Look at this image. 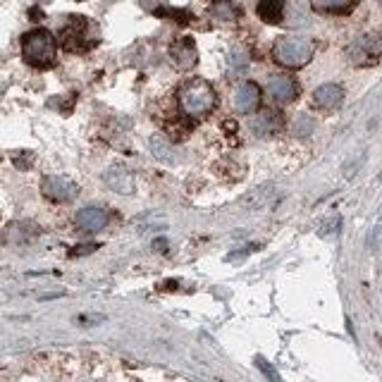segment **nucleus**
<instances>
[{"label":"nucleus","mask_w":382,"mask_h":382,"mask_svg":"<svg viewBox=\"0 0 382 382\" xmlns=\"http://www.w3.org/2000/svg\"><path fill=\"white\" fill-rule=\"evenodd\" d=\"M215 89L205 79H191L179 89V106L189 117H203L215 108Z\"/></svg>","instance_id":"1"},{"label":"nucleus","mask_w":382,"mask_h":382,"mask_svg":"<svg viewBox=\"0 0 382 382\" xmlns=\"http://www.w3.org/2000/svg\"><path fill=\"white\" fill-rule=\"evenodd\" d=\"M315 44L306 36H280L272 46V58L282 65V68L296 70L304 68L308 60L313 58Z\"/></svg>","instance_id":"2"},{"label":"nucleus","mask_w":382,"mask_h":382,"mask_svg":"<svg viewBox=\"0 0 382 382\" xmlns=\"http://www.w3.org/2000/svg\"><path fill=\"white\" fill-rule=\"evenodd\" d=\"M22 56L34 68H48L56 58V39L46 29H34L24 34L22 39Z\"/></svg>","instance_id":"3"},{"label":"nucleus","mask_w":382,"mask_h":382,"mask_svg":"<svg viewBox=\"0 0 382 382\" xmlns=\"http://www.w3.org/2000/svg\"><path fill=\"white\" fill-rule=\"evenodd\" d=\"M41 191L46 193L51 201H58V203H65V201H72L77 196V184L63 174H48L41 182Z\"/></svg>","instance_id":"4"},{"label":"nucleus","mask_w":382,"mask_h":382,"mask_svg":"<svg viewBox=\"0 0 382 382\" xmlns=\"http://www.w3.org/2000/svg\"><path fill=\"white\" fill-rule=\"evenodd\" d=\"M349 58L359 65H366L368 60L382 58V32L368 34L356 41V44L349 48Z\"/></svg>","instance_id":"5"},{"label":"nucleus","mask_w":382,"mask_h":382,"mask_svg":"<svg viewBox=\"0 0 382 382\" xmlns=\"http://www.w3.org/2000/svg\"><path fill=\"white\" fill-rule=\"evenodd\" d=\"M94 44V39H89V22L84 17H72V22L63 29V46L68 51H84Z\"/></svg>","instance_id":"6"},{"label":"nucleus","mask_w":382,"mask_h":382,"mask_svg":"<svg viewBox=\"0 0 382 382\" xmlns=\"http://www.w3.org/2000/svg\"><path fill=\"white\" fill-rule=\"evenodd\" d=\"M170 58H172L174 68H179V70H191L193 65L198 63L196 44H193L189 36H182V39H177L172 46H170Z\"/></svg>","instance_id":"7"},{"label":"nucleus","mask_w":382,"mask_h":382,"mask_svg":"<svg viewBox=\"0 0 382 382\" xmlns=\"http://www.w3.org/2000/svg\"><path fill=\"white\" fill-rule=\"evenodd\" d=\"M268 96L275 103H292L296 98V94H299V87H296V82L289 75H272L268 79Z\"/></svg>","instance_id":"8"},{"label":"nucleus","mask_w":382,"mask_h":382,"mask_svg":"<svg viewBox=\"0 0 382 382\" xmlns=\"http://www.w3.org/2000/svg\"><path fill=\"white\" fill-rule=\"evenodd\" d=\"M232 101H234V110L239 113V115L253 113V110L258 108V103H260V89H258V84L241 82L239 87L234 89Z\"/></svg>","instance_id":"9"},{"label":"nucleus","mask_w":382,"mask_h":382,"mask_svg":"<svg viewBox=\"0 0 382 382\" xmlns=\"http://www.w3.org/2000/svg\"><path fill=\"white\" fill-rule=\"evenodd\" d=\"M280 127H282V117L272 110H260L258 115H253L248 120V129L256 136H272L280 132Z\"/></svg>","instance_id":"10"},{"label":"nucleus","mask_w":382,"mask_h":382,"mask_svg":"<svg viewBox=\"0 0 382 382\" xmlns=\"http://www.w3.org/2000/svg\"><path fill=\"white\" fill-rule=\"evenodd\" d=\"M103 179H106V184L117 193H132V191H134V174H132L125 165L108 167L106 174H103Z\"/></svg>","instance_id":"11"},{"label":"nucleus","mask_w":382,"mask_h":382,"mask_svg":"<svg viewBox=\"0 0 382 382\" xmlns=\"http://www.w3.org/2000/svg\"><path fill=\"white\" fill-rule=\"evenodd\" d=\"M344 101V89L339 84H323L313 91V103L323 110H332Z\"/></svg>","instance_id":"12"},{"label":"nucleus","mask_w":382,"mask_h":382,"mask_svg":"<svg viewBox=\"0 0 382 382\" xmlns=\"http://www.w3.org/2000/svg\"><path fill=\"white\" fill-rule=\"evenodd\" d=\"M77 227L84 232H98L108 225V213L103 208H82L75 217Z\"/></svg>","instance_id":"13"},{"label":"nucleus","mask_w":382,"mask_h":382,"mask_svg":"<svg viewBox=\"0 0 382 382\" xmlns=\"http://www.w3.org/2000/svg\"><path fill=\"white\" fill-rule=\"evenodd\" d=\"M256 15H258L263 22H268V24H277V22H282L284 5H282V3H277V0H263V3H258Z\"/></svg>","instance_id":"14"},{"label":"nucleus","mask_w":382,"mask_h":382,"mask_svg":"<svg viewBox=\"0 0 382 382\" xmlns=\"http://www.w3.org/2000/svg\"><path fill=\"white\" fill-rule=\"evenodd\" d=\"M148 146H151V153H153L158 160L163 163H177V155H174V148L170 146V141H165L163 136H151L148 139Z\"/></svg>","instance_id":"15"},{"label":"nucleus","mask_w":382,"mask_h":382,"mask_svg":"<svg viewBox=\"0 0 382 382\" xmlns=\"http://www.w3.org/2000/svg\"><path fill=\"white\" fill-rule=\"evenodd\" d=\"M272 186L268 184V186H258V189H253L251 193H248V196L244 198V205L248 210H258V208H263L265 203L270 201L272 198Z\"/></svg>","instance_id":"16"},{"label":"nucleus","mask_w":382,"mask_h":382,"mask_svg":"<svg viewBox=\"0 0 382 382\" xmlns=\"http://www.w3.org/2000/svg\"><path fill=\"white\" fill-rule=\"evenodd\" d=\"M313 10L325 12V15H349L354 10V3H325V0H315Z\"/></svg>","instance_id":"17"},{"label":"nucleus","mask_w":382,"mask_h":382,"mask_svg":"<svg viewBox=\"0 0 382 382\" xmlns=\"http://www.w3.org/2000/svg\"><path fill=\"white\" fill-rule=\"evenodd\" d=\"M256 368H258L260 373L265 375V378H268V382H282V378H280V375H277V371L270 366L268 361L263 359V356H258V359H256Z\"/></svg>","instance_id":"18"},{"label":"nucleus","mask_w":382,"mask_h":382,"mask_svg":"<svg viewBox=\"0 0 382 382\" xmlns=\"http://www.w3.org/2000/svg\"><path fill=\"white\" fill-rule=\"evenodd\" d=\"M313 129V122L308 117H301L299 122H296V134H311Z\"/></svg>","instance_id":"19"},{"label":"nucleus","mask_w":382,"mask_h":382,"mask_svg":"<svg viewBox=\"0 0 382 382\" xmlns=\"http://www.w3.org/2000/svg\"><path fill=\"white\" fill-rule=\"evenodd\" d=\"M98 244H84V246H77V251H72L70 256H87V253H94Z\"/></svg>","instance_id":"20"}]
</instances>
